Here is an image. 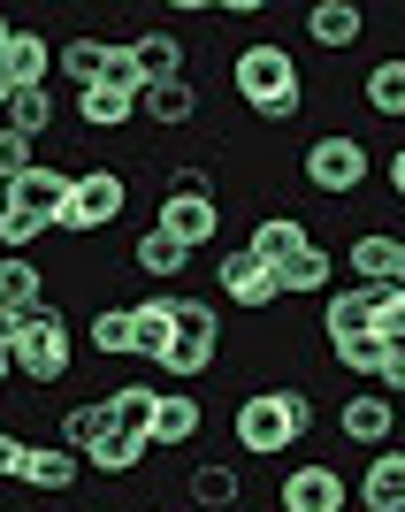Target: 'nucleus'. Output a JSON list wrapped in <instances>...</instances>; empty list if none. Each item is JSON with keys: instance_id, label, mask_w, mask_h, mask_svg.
<instances>
[{"instance_id": "473e14b6", "label": "nucleus", "mask_w": 405, "mask_h": 512, "mask_svg": "<svg viewBox=\"0 0 405 512\" xmlns=\"http://www.w3.org/2000/svg\"><path fill=\"white\" fill-rule=\"evenodd\" d=\"M329 352H337V367H344V375H360V383H375V375H383V360H390L383 337H344V344H329Z\"/></svg>"}, {"instance_id": "aec40b11", "label": "nucleus", "mask_w": 405, "mask_h": 512, "mask_svg": "<svg viewBox=\"0 0 405 512\" xmlns=\"http://www.w3.org/2000/svg\"><path fill=\"white\" fill-rule=\"evenodd\" d=\"M299 245H306L299 214H260V222H253V237H245V253H253L260 268H268V276H276V268H283L291 253H299Z\"/></svg>"}, {"instance_id": "4468645a", "label": "nucleus", "mask_w": 405, "mask_h": 512, "mask_svg": "<svg viewBox=\"0 0 405 512\" xmlns=\"http://www.w3.org/2000/svg\"><path fill=\"white\" fill-rule=\"evenodd\" d=\"M360 31H367V8H360V0H314V8H306V39H314L321 54L360 46Z\"/></svg>"}, {"instance_id": "423d86ee", "label": "nucleus", "mask_w": 405, "mask_h": 512, "mask_svg": "<svg viewBox=\"0 0 405 512\" xmlns=\"http://www.w3.org/2000/svg\"><path fill=\"white\" fill-rule=\"evenodd\" d=\"M283 512H344L352 505V482H344L337 467H321V459H306V467L283 474Z\"/></svg>"}, {"instance_id": "5701e85b", "label": "nucleus", "mask_w": 405, "mask_h": 512, "mask_svg": "<svg viewBox=\"0 0 405 512\" xmlns=\"http://www.w3.org/2000/svg\"><path fill=\"white\" fill-rule=\"evenodd\" d=\"M398 253H405V237H390V230H360L352 237V276L360 283H398Z\"/></svg>"}, {"instance_id": "f257e3e1", "label": "nucleus", "mask_w": 405, "mask_h": 512, "mask_svg": "<svg viewBox=\"0 0 405 512\" xmlns=\"http://www.w3.org/2000/svg\"><path fill=\"white\" fill-rule=\"evenodd\" d=\"M230 92L245 100V115L260 123H291L306 107V77H299V54L283 39H253L230 54Z\"/></svg>"}, {"instance_id": "a18cd8bd", "label": "nucleus", "mask_w": 405, "mask_h": 512, "mask_svg": "<svg viewBox=\"0 0 405 512\" xmlns=\"http://www.w3.org/2000/svg\"><path fill=\"white\" fill-rule=\"evenodd\" d=\"M8 39H16V23H8V16H0V54H8Z\"/></svg>"}, {"instance_id": "f8f14e48", "label": "nucleus", "mask_w": 405, "mask_h": 512, "mask_svg": "<svg viewBox=\"0 0 405 512\" xmlns=\"http://www.w3.org/2000/svg\"><path fill=\"white\" fill-rule=\"evenodd\" d=\"M85 482V459L69 444H31L23 451V490H39V497H69Z\"/></svg>"}, {"instance_id": "b1692460", "label": "nucleus", "mask_w": 405, "mask_h": 512, "mask_svg": "<svg viewBox=\"0 0 405 512\" xmlns=\"http://www.w3.org/2000/svg\"><path fill=\"white\" fill-rule=\"evenodd\" d=\"M130 260H138V276H184V268H192V253H184V245H176L169 230H161V222H153V230H138V245H130Z\"/></svg>"}, {"instance_id": "c85d7f7f", "label": "nucleus", "mask_w": 405, "mask_h": 512, "mask_svg": "<svg viewBox=\"0 0 405 512\" xmlns=\"http://www.w3.org/2000/svg\"><path fill=\"white\" fill-rule=\"evenodd\" d=\"M107 428H115V413H107V398H85V406H69V413H62V436H54V444H69V451H77V459H85V451L100 444Z\"/></svg>"}, {"instance_id": "f704fd0d", "label": "nucleus", "mask_w": 405, "mask_h": 512, "mask_svg": "<svg viewBox=\"0 0 405 512\" xmlns=\"http://www.w3.org/2000/svg\"><path fill=\"white\" fill-rule=\"evenodd\" d=\"M176 337H192V344H222V314H214L207 299H176Z\"/></svg>"}, {"instance_id": "e433bc0d", "label": "nucleus", "mask_w": 405, "mask_h": 512, "mask_svg": "<svg viewBox=\"0 0 405 512\" xmlns=\"http://www.w3.org/2000/svg\"><path fill=\"white\" fill-rule=\"evenodd\" d=\"M31 169H39V161H31V138L0 123V184H16V176H31Z\"/></svg>"}, {"instance_id": "20e7f679", "label": "nucleus", "mask_w": 405, "mask_h": 512, "mask_svg": "<svg viewBox=\"0 0 405 512\" xmlns=\"http://www.w3.org/2000/svg\"><path fill=\"white\" fill-rule=\"evenodd\" d=\"M299 176H306V192H321V199H352V192H367V146L352 130H321L306 146Z\"/></svg>"}, {"instance_id": "09e8293b", "label": "nucleus", "mask_w": 405, "mask_h": 512, "mask_svg": "<svg viewBox=\"0 0 405 512\" xmlns=\"http://www.w3.org/2000/svg\"><path fill=\"white\" fill-rule=\"evenodd\" d=\"M398 291H405V253H398Z\"/></svg>"}, {"instance_id": "c756f323", "label": "nucleus", "mask_w": 405, "mask_h": 512, "mask_svg": "<svg viewBox=\"0 0 405 512\" xmlns=\"http://www.w3.org/2000/svg\"><path fill=\"white\" fill-rule=\"evenodd\" d=\"M360 100L375 107V115H390V123H398V115H405V54H390V62H375V69H367Z\"/></svg>"}, {"instance_id": "dca6fc26", "label": "nucleus", "mask_w": 405, "mask_h": 512, "mask_svg": "<svg viewBox=\"0 0 405 512\" xmlns=\"http://www.w3.org/2000/svg\"><path fill=\"white\" fill-rule=\"evenodd\" d=\"M199 428H207L199 398H184V390H161V406H153L146 444H153V451H184V444H199Z\"/></svg>"}, {"instance_id": "a19ab883", "label": "nucleus", "mask_w": 405, "mask_h": 512, "mask_svg": "<svg viewBox=\"0 0 405 512\" xmlns=\"http://www.w3.org/2000/svg\"><path fill=\"white\" fill-rule=\"evenodd\" d=\"M375 390H383V398H405V352H390V360H383V375H375Z\"/></svg>"}, {"instance_id": "cd10ccee", "label": "nucleus", "mask_w": 405, "mask_h": 512, "mask_svg": "<svg viewBox=\"0 0 405 512\" xmlns=\"http://www.w3.org/2000/svg\"><path fill=\"white\" fill-rule=\"evenodd\" d=\"M107 54H115V46H107V39H92V31H85V39H62L54 69H62V77H69L77 92H92V85H100V69H107Z\"/></svg>"}, {"instance_id": "58836bf2", "label": "nucleus", "mask_w": 405, "mask_h": 512, "mask_svg": "<svg viewBox=\"0 0 405 512\" xmlns=\"http://www.w3.org/2000/svg\"><path fill=\"white\" fill-rule=\"evenodd\" d=\"M375 337H383L390 352H405V291H398V283H390V299L375 306Z\"/></svg>"}, {"instance_id": "a211bd4d", "label": "nucleus", "mask_w": 405, "mask_h": 512, "mask_svg": "<svg viewBox=\"0 0 405 512\" xmlns=\"http://www.w3.org/2000/svg\"><path fill=\"white\" fill-rule=\"evenodd\" d=\"M329 276H337L329 245H314V237H306L299 253L276 268V299H321V291H329Z\"/></svg>"}, {"instance_id": "f3484780", "label": "nucleus", "mask_w": 405, "mask_h": 512, "mask_svg": "<svg viewBox=\"0 0 405 512\" xmlns=\"http://www.w3.org/2000/svg\"><path fill=\"white\" fill-rule=\"evenodd\" d=\"M123 54H130V69H138V85H176V77H184V39H176V31H138Z\"/></svg>"}, {"instance_id": "7c9ffc66", "label": "nucleus", "mask_w": 405, "mask_h": 512, "mask_svg": "<svg viewBox=\"0 0 405 512\" xmlns=\"http://www.w3.org/2000/svg\"><path fill=\"white\" fill-rule=\"evenodd\" d=\"M146 436H123V428H107V436H100V444H92L85 451V467H100V474H138V467H146Z\"/></svg>"}, {"instance_id": "4c0bfd02", "label": "nucleus", "mask_w": 405, "mask_h": 512, "mask_svg": "<svg viewBox=\"0 0 405 512\" xmlns=\"http://www.w3.org/2000/svg\"><path fill=\"white\" fill-rule=\"evenodd\" d=\"M39 237H46V222H31V214H8V207H0V253H31Z\"/></svg>"}, {"instance_id": "2f4dec72", "label": "nucleus", "mask_w": 405, "mask_h": 512, "mask_svg": "<svg viewBox=\"0 0 405 512\" xmlns=\"http://www.w3.org/2000/svg\"><path fill=\"white\" fill-rule=\"evenodd\" d=\"M54 115H62V100H54V92H16V100H8V115H0V123L8 130H23V138H31V146H39V130H54Z\"/></svg>"}, {"instance_id": "412c9836", "label": "nucleus", "mask_w": 405, "mask_h": 512, "mask_svg": "<svg viewBox=\"0 0 405 512\" xmlns=\"http://www.w3.org/2000/svg\"><path fill=\"white\" fill-rule=\"evenodd\" d=\"M184 490H192L199 512H230L237 497H245V467H237V459H207V467H192Z\"/></svg>"}, {"instance_id": "c9c22d12", "label": "nucleus", "mask_w": 405, "mask_h": 512, "mask_svg": "<svg viewBox=\"0 0 405 512\" xmlns=\"http://www.w3.org/2000/svg\"><path fill=\"white\" fill-rule=\"evenodd\" d=\"M92 352H107V360L130 352V306H107V314L92 321Z\"/></svg>"}, {"instance_id": "37998d69", "label": "nucleus", "mask_w": 405, "mask_h": 512, "mask_svg": "<svg viewBox=\"0 0 405 512\" xmlns=\"http://www.w3.org/2000/svg\"><path fill=\"white\" fill-rule=\"evenodd\" d=\"M16 329H23V314H8V306H0V352H16Z\"/></svg>"}, {"instance_id": "c03bdc74", "label": "nucleus", "mask_w": 405, "mask_h": 512, "mask_svg": "<svg viewBox=\"0 0 405 512\" xmlns=\"http://www.w3.org/2000/svg\"><path fill=\"white\" fill-rule=\"evenodd\" d=\"M390 192L405 199V146H390Z\"/></svg>"}, {"instance_id": "2eb2a0df", "label": "nucleus", "mask_w": 405, "mask_h": 512, "mask_svg": "<svg viewBox=\"0 0 405 512\" xmlns=\"http://www.w3.org/2000/svg\"><path fill=\"white\" fill-rule=\"evenodd\" d=\"M176 344V291H153V299L130 306V352L138 360H161Z\"/></svg>"}, {"instance_id": "79ce46f5", "label": "nucleus", "mask_w": 405, "mask_h": 512, "mask_svg": "<svg viewBox=\"0 0 405 512\" xmlns=\"http://www.w3.org/2000/svg\"><path fill=\"white\" fill-rule=\"evenodd\" d=\"M169 192H199V199H214V176H207V169H176V176H169Z\"/></svg>"}, {"instance_id": "de8ad7c7", "label": "nucleus", "mask_w": 405, "mask_h": 512, "mask_svg": "<svg viewBox=\"0 0 405 512\" xmlns=\"http://www.w3.org/2000/svg\"><path fill=\"white\" fill-rule=\"evenodd\" d=\"M8 375H16V367H8V352H0V390H8Z\"/></svg>"}, {"instance_id": "39448f33", "label": "nucleus", "mask_w": 405, "mask_h": 512, "mask_svg": "<svg viewBox=\"0 0 405 512\" xmlns=\"http://www.w3.org/2000/svg\"><path fill=\"white\" fill-rule=\"evenodd\" d=\"M123 207H130V176H123V169H77L69 207H62V222H54V230L92 237V230H107V222H123Z\"/></svg>"}, {"instance_id": "0eeeda50", "label": "nucleus", "mask_w": 405, "mask_h": 512, "mask_svg": "<svg viewBox=\"0 0 405 512\" xmlns=\"http://www.w3.org/2000/svg\"><path fill=\"white\" fill-rule=\"evenodd\" d=\"M390 299V283H352V291H329L321 306V337L344 344V337H375V306Z\"/></svg>"}, {"instance_id": "1a4fd4ad", "label": "nucleus", "mask_w": 405, "mask_h": 512, "mask_svg": "<svg viewBox=\"0 0 405 512\" xmlns=\"http://www.w3.org/2000/svg\"><path fill=\"white\" fill-rule=\"evenodd\" d=\"M69 184H77L69 169H31V176H16V184H8V199H0V207H8V214H31V222H46V230H54V222H62V207H69Z\"/></svg>"}, {"instance_id": "ea45409f", "label": "nucleus", "mask_w": 405, "mask_h": 512, "mask_svg": "<svg viewBox=\"0 0 405 512\" xmlns=\"http://www.w3.org/2000/svg\"><path fill=\"white\" fill-rule=\"evenodd\" d=\"M23 451L31 444H23L16 428H0V482H23Z\"/></svg>"}, {"instance_id": "9b49d317", "label": "nucleus", "mask_w": 405, "mask_h": 512, "mask_svg": "<svg viewBox=\"0 0 405 512\" xmlns=\"http://www.w3.org/2000/svg\"><path fill=\"white\" fill-rule=\"evenodd\" d=\"M153 222H161L184 253H199V245H214V230H222V207H214V199H199V192H169Z\"/></svg>"}, {"instance_id": "f03ea898", "label": "nucleus", "mask_w": 405, "mask_h": 512, "mask_svg": "<svg viewBox=\"0 0 405 512\" xmlns=\"http://www.w3.org/2000/svg\"><path fill=\"white\" fill-rule=\"evenodd\" d=\"M230 428H237V451H245V459H283L291 444L314 436V390H291V383L245 390L237 413H230Z\"/></svg>"}, {"instance_id": "49530a36", "label": "nucleus", "mask_w": 405, "mask_h": 512, "mask_svg": "<svg viewBox=\"0 0 405 512\" xmlns=\"http://www.w3.org/2000/svg\"><path fill=\"white\" fill-rule=\"evenodd\" d=\"M8 100H16V92H8V77H0V115H8Z\"/></svg>"}, {"instance_id": "4be33fe9", "label": "nucleus", "mask_w": 405, "mask_h": 512, "mask_svg": "<svg viewBox=\"0 0 405 512\" xmlns=\"http://www.w3.org/2000/svg\"><path fill=\"white\" fill-rule=\"evenodd\" d=\"M0 306L8 314H39L46 306V276L31 253H0Z\"/></svg>"}, {"instance_id": "a878e982", "label": "nucleus", "mask_w": 405, "mask_h": 512, "mask_svg": "<svg viewBox=\"0 0 405 512\" xmlns=\"http://www.w3.org/2000/svg\"><path fill=\"white\" fill-rule=\"evenodd\" d=\"M107 398V413H115V428H123V436H146L153 428V406H161V390L153 383H115V390H100Z\"/></svg>"}, {"instance_id": "7ed1b4c3", "label": "nucleus", "mask_w": 405, "mask_h": 512, "mask_svg": "<svg viewBox=\"0 0 405 512\" xmlns=\"http://www.w3.org/2000/svg\"><path fill=\"white\" fill-rule=\"evenodd\" d=\"M8 367H16L23 383H39V390L69 383V367H77V337H69L62 306H39V314H23V329H16V352H8Z\"/></svg>"}, {"instance_id": "393cba45", "label": "nucleus", "mask_w": 405, "mask_h": 512, "mask_svg": "<svg viewBox=\"0 0 405 512\" xmlns=\"http://www.w3.org/2000/svg\"><path fill=\"white\" fill-rule=\"evenodd\" d=\"M138 107H146L161 130H184L199 115V92H192V77H176V85H146V92H138Z\"/></svg>"}, {"instance_id": "72a5a7b5", "label": "nucleus", "mask_w": 405, "mask_h": 512, "mask_svg": "<svg viewBox=\"0 0 405 512\" xmlns=\"http://www.w3.org/2000/svg\"><path fill=\"white\" fill-rule=\"evenodd\" d=\"M153 367H161V375H176V383H199V375L214 367V344H192V337H176V344H169V352H161Z\"/></svg>"}, {"instance_id": "6e6552de", "label": "nucleus", "mask_w": 405, "mask_h": 512, "mask_svg": "<svg viewBox=\"0 0 405 512\" xmlns=\"http://www.w3.org/2000/svg\"><path fill=\"white\" fill-rule=\"evenodd\" d=\"M337 428H344V444H360V451H390V436H398V398L360 390V398H344Z\"/></svg>"}, {"instance_id": "6ab92c4d", "label": "nucleus", "mask_w": 405, "mask_h": 512, "mask_svg": "<svg viewBox=\"0 0 405 512\" xmlns=\"http://www.w3.org/2000/svg\"><path fill=\"white\" fill-rule=\"evenodd\" d=\"M0 77H8V92H39L46 77H54V46H46L39 31H16L8 54H0Z\"/></svg>"}, {"instance_id": "bb28decb", "label": "nucleus", "mask_w": 405, "mask_h": 512, "mask_svg": "<svg viewBox=\"0 0 405 512\" xmlns=\"http://www.w3.org/2000/svg\"><path fill=\"white\" fill-rule=\"evenodd\" d=\"M130 115H138V92H115V85L77 92V123H85V130H123Z\"/></svg>"}, {"instance_id": "9d476101", "label": "nucleus", "mask_w": 405, "mask_h": 512, "mask_svg": "<svg viewBox=\"0 0 405 512\" xmlns=\"http://www.w3.org/2000/svg\"><path fill=\"white\" fill-rule=\"evenodd\" d=\"M214 291H222L230 306H245V314H260V306H276V276H268V268H260L253 253H245V245L214 260Z\"/></svg>"}, {"instance_id": "ddd939ff", "label": "nucleus", "mask_w": 405, "mask_h": 512, "mask_svg": "<svg viewBox=\"0 0 405 512\" xmlns=\"http://www.w3.org/2000/svg\"><path fill=\"white\" fill-rule=\"evenodd\" d=\"M352 497H360L367 512H405V451H367L360 482H352Z\"/></svg>"}]
</instances>
